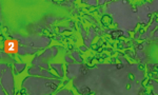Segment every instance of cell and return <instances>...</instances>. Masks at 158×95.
Segmentation results:
<instances>
[{
    "label": "cell",
    "instance_id": "6da1fadb",
    "mask_svg": "<svg viewBox=\"0 0 158 95\" xmlns=\"http://www.w3.org/2000/svg\"><path fill=\"white\" fill-rule=\"evenodd\" d=\"M4 50L6 53H15L18 50V43L15 40H6L4 45Z\"/></svg>",
    "mask_w": 158,
    "mask_h": 95
}]
</instances>
